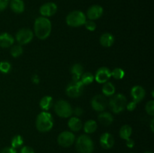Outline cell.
<instances>
[{"label":"cell","mask_w":154,"mask_h":153,"mask_svg":"<svg viewBox=\"0 0 154 153\" xmlns=\"http://www.w3.org/2000/svg\"><path fill=\"white\" fill-rule=\"evenodd\" d=\"M52 29L51 22L48 18L39 16L34 22V31L36 37L40 40H45L50 36Z\"/></svg>","instance_id":"cell-1"},{"label":"cell","mask_w":154,"mask_h":153,"mask_svg":"<svg viewBox=\"0 0 154 153\" xmlns=\"http://www.w3.org/2000/svg\"><path fill=\"white\" fill-rule=\"evenodd\" d=\"M36 128L40 132H48L54 126L52 115L47 111H43L38 115L35 122Z\"/></svg>","instance_id":"cell-2"},{"label":"cell","mask_w":154,"mask_h":153,"mask_svg":"<svg viewBox=\"0 0 154 153\" xmlns=\"http://www.w3.org/2000/svg\"><path fill=\"white\" fill-rule=\"evenodd\" d=\"M87 16L84 12L81 10H73L71 11L66 16V23L71 27H79L84 25Z\"/></svg>","instance_id":"cell-3"},{"label":"cell","mask_w":154,"mask_h":153,"mask_svg":"<svg viewBox=\"0 0 154 153\" xmlns=\"http://www.w3.org/2000/svg\"><path fill=\"white\" fill-rule=\"evenodd\" d=\"M126 104H127L126 98L121 93L114 94L109 100V106L114 113H120L124 110Z\"/></svg>","instance_id":"cell-4"},{"label":"cell","mask_w":154,"mask_h":153,"mask_svg":"<svg viewBox=\"0 0 154 153\" xmlns=\"http://www.w3.org/2000/svg\"><path fill=\"white\" fill-rule=\"evenodd\" d=\"M93 142L91 138L86 134H82L76 140V149L79 153H92L93 151Z\"/></svg>","instance_id":"cell-5"},{"label":"cell","mask_w":154,"mask_h":153,"mask_svg":"<svg viewBox=\"0 0 154 153\" xmlns=\"http://www.w3.org/2000/svg\"><path fill=\"white\" fill-rule=\"evenodd\" d=\"M54 111L57 115L61 118H69L72 115L73 109L69 102L60 100L54 104Z\"/></svg>","instance_id":"cell-6"},{"label":"cell","mask_w":154,"mask_h":153,"mask_svg":"<svg viewBox=\"0 0 154 153\" xmlns=\"http://www.w3.org/2000/svg\"><path fill=\"white\" fill-rule=\"evenodd\" d=\"M84 85L81 80H72L68 84L66 87V92L69 97L75 98L82 94Z\"/></svg>","instance_id":"cell-7"},{"label":"cell","mask_w":154,"mask_h":153,"mask_svg":"<svg viewBox=\"0 0 154 153\" xmlns=\"http://www.w3.org/2000/svg\"><path fill=\"white\" fill-rule=\"evenodd\" d=\"M32 31L29 28H21L17 32L16 34V40L20 45H25L30 43L33 38Z\"/></svg>","instance_id":"cell-8"},{"label":"cell","mask_w":154,"mask_h":153,"mask_svg":"<svg viewBox=\"0 0 154 153\" xmlns=\"http://www.w3.org/2000/svg\"><path fill=\"white\" fill-rule=\"evenodd\" d=\"M75 136L72 132L71 131H63L60 134L57 138L58 143L61 146L67 148L71 146L75 142Z\"/></svg>","instance_id":"cell-9"},{"label":"cell","mask_w":154,"mask_h":153,"mask_svg":"<svg viewBox=\"0 0 154 153\" xmlns=\"http://www.w3.org/2000/svg\"><path fill=\"white\" fill-rule=\"evenodd\" d=\"M107 105L108 102L106 98L102 94H96L91 100L92 108L97 112H103L106 109Z\"/></svg>","instance_id":"cell-10"},{"label":"cell","mask_w":154,"mask_h":153,"mask_svg":"<svg viewBox=\"0 0 154 153\" xmlns=\"http://www.w3.org/2000/svg\"><path fill=\"white\" fill-rule=\"evenodd\" d=\"M57 10H58V7H57V4L52 2H49L45 3L41 6L39 12L42 16L48 17V16H51L55 14Z\"/></svg>","instance_id":"cell-11"},{"label":"cell","mask_w":154,"mask_h":153,"mask_svg":"<svg viewBox=\"0 0 154 153\" xmlns=\"http://www.w3.org/2000/svg\"><path fill=\"white\" fill-rule=\"evenodd\" d=\"M103 13L104 9L102 6L99 4H93L87 9L86 16L90 20H96L99 19L102 16Z\"/></svg>","instance_id":"cell-12"},{"label":"cell","mask_w":154,"mask_h":153,"mask_svg":"<svg viewBox=\"0 0 154 153\" xmlns=\"http://www.w3.org/2000/svg\"><path fill=\"white\" fill-rule=\"evenodd\" d=\"M111 77V70L108 68L102 67L98 69L94 79L99 83H105L108 82V80Z\"/></svg>","instance_id":"cell-13"},{"label":"cell","mask_w":154,"mask_h":153,"mask_svg":"<svg viewBox=\"0 0 154 153\" xmlns=\"http://www.w3.org/2000/svg\"><path fill=\"white\" fill-rule=\"evenodd\" d=\"M130 94L133 101L138 104L144 98L146 92L144 88L142 86H133L131 88Z\"/></svg>","instance_id":"cell-14"},{"label":"cell","mask_w":154,"mask_h":153,"mask_svg":"<svg viewBox=\"0 0 154 153\" xmlns=\"http://www.w3.org/2000/svg\"><path fill=\"white\" fill-rule=\"evenodd\" d=\"M99 141L102 148L105 149H109L114 146V138L110 133H104L103 134H102Z\"/></svg>","instance_id":"cell-15"},{"label":"cell","mask_w":154,"mask_h":153,"mask_svg":"<svg viewBox=\"0 0 154 153\" xmlns=\"http://www.w3.org/2000/svg\"><path fill=\"white\" fill-rule=\"evenodd\" d=\"M14 43V38L11 34L7 32L0 34V46L2 48H8Z\"/></svg>","instance_id":"cell-16"},{"label":"cell","mask_w":154,"mask_h":153,"mask_svg":"<svg viewBox=\"0 0 154 153\" xmlns=\"http://www.w3.org/2000/svg\"><path fill=\"white\" fill-rule=\"evenodd\" d=\"M100 44L104 47H110L114 42V37L112 34L109 32H105L101 35L99 38Z\"/></svg>","instance_id":"cell-17"},{"label":"cell","mask_w":154,"mask_h":153,"mask_svg":"<svg viewBox=\"0 0 154 153\" xmlns=\"http://www.w3.org/2000/svg\"><path fill=\"white\" fill-rule=\"evenodd\" d=\"M98 120L99 122L105 126H108L111 124V123L114 121V117H113L112 114L108 112H102L101 113L99 114L98 116Z\"/></svg>","instance_id":"cell-18"},{"label":"cell","mask_w":154,"mask_h":153,"mask_svg":"<svg viewBox=\"0 0 154 153\" xmlns=\"http://www.w3.org/2000/svg\"><path fill=\"white\" fill-rule=\"evenodd\" d=\"M10 8L15 14H21L25 10V4L23 0H11L10 2Z\"/></svg>","instance_id":"cell-19"},{"label":"cell","mask_w":154,"mask_h":153,"mask_svg":"<svg viewBox=\"0 0 154 153\" xmlns=\"http://www.w3.org/2000/svg\"><path fill=\"white\" fill-rule=\"evenodd\" d=\"M84 73V68L79 63L73 64L71 68V74L72 75V80H80L81 75Z\"/></svg>","instance_id":"cell-20"},{"label":"cell","mask_w":154,"mask_h":153,"mask_svg":"<svg viewBox=\"0 0 154 153\" xmlns=\"http://www.w3.org/2000/svg\"><path fill=\"white\" fill-rule=\"evenodd\" d=\"M68 126L72 131H79L83 127V123L81 120L78 117H72L68 122Z\"/></svg>","instance_id":"cell-21"},{"label":"cell","mask_w":154,"mask_h":153,"mask_svg":"<svg viewBox=\"0 0 154 153\" xmlns=\"http://www.w3.org/2000/svg\"><path fill=\"white\" fill-rule=\"evenodd\" d=\"M39 105H40L41 108H42L43 110H49L51 108V106H53V98L49 95L45 96V97H43L41 99Z\"/></svg>","instance_id":"cell-22"},{"label":"cell","mask_w":154,"mask_h":153,"mask_svg":"<svg viewBox=\"0 0 154 153\" xmlns=\"http://www.w3.org/2000/svg\"><path fill=\"white\" fill-rule=\"evenodd\" d=\"M115 86L114 84L111 82H106L104 83L102 87V93L105 96H113L115 94Z\"/></svg>","instance_id":"cell-23"},{"label":"cell","mask_w":154,"mask_h":153,"mask_svg":"<svg viewBox=\"0 0 154 153\" xmlns=\"http://www.w3.org/2000/svg\"><path fill=\"white\" fill-rule=\"evenodd\" d=\"M97 129V123L93 119L88 120L84 124V130L85 133L92 134L95 132Z\"/></svg>","instance_id":"cell-24"},{"label":"cell","mask_w":154,"mask_h":153,"mask_svg":"<svg viewBox=\"0 0 154 153\" xmlns=\"http://www.w3.org/2000/svg\"><path fill=\"white\" fill-rule=\"evenodd\" d=\"M132 128L128 125V124H124L120 129V136L123 140H126L129 138H130L131 135H132Z\"/></svg>","instance_id":"cell-25"},{"label":"cell","mask_w":154,"mask_h":153,"mask_svg":"<svg viewBox=\"0 0 154 153\" xmlns=\"http://www.w3.org/2000/svg\"><path fill=\"white\" fill-rule=\"evenodd\" d=\"M80 80L81 81L83 84L84 86L86 85H90L94 80V75L93 74L90 72H86V73H83V74L81 75V79Z\"/></svg>","instance_id":"cell-26"},{"label":"cell","mask_w":154,"mask_h":153,"mask_svg":"<svg viewBox=\"0 0 154 153\" xmlns=\"http://www.w3.org/2000/svg\"><path fill=\"white\" fill-rule=\"evenodd\" d=\"M23 50L21 45H14L11 48V54L14 58H17V57L20 56L23 54Z\"/></svg>","instance_id":"cell-27"},{"label":"cell","mask_w":154,"mask_h":153,"mask_svg":"<svg viewBox=\"0 0 154 153\" xmlns=\"http://www.w3.org/2000/svg\"><path fill=\"white\" fill-rule=\"evenodd\" d=\"M125 71L120 68H116L111 71V76L116 80H121L124 77Z\"/></svg>","instance_id":"cell-28"},{"label":"cell","mask_w":154,"mask_h":153,"mask_svg":"<svg viewBox=\"0 0 154 153\" xmlns=\"http://www.w3.org/2000/svg\"><path fill=\"white\" fill-rule=\"evenodd\" d=\"M23 143V139L20 135H16L13 137L11 140V147L14 148H17L20 147Z\"/></svg>","instance_id":"cell-29"},{"label":"cell","mask_w":154,"mask_h":153,"mask_svg":"<svg viewBox=\"0 0 154 153\" xmlns=\"http://www.w3.org/2000/svg\"><path fill=\"white\" fill-rule=\"evenodd\" d=\"M11 69V63L7 61L0 62V72L3 74H8Z\"/></svg>","instance_id":"cell-30"},{"label":"cell","mask_w":154,"mask_h":153,"mask_svg":"<svg viewBox=\"0 0 154 153\" xmlns=\"http://www.w3.org/2000/svg\"><path fill=\"white\" fill-rule=\"evenodd\" d=\"M146 112L148 115L151 116H153L154 115V101L153 100H150L147 103L145 106Z\"/></svg>","instance_id":"cell-31"},{"label":"cell","mask_w":154,"mask_h":153,"mask_svg":"<svg viewBox=\"0 0 154 153\" xmlns=\"http://www.w3.org/2000/svg\"><path fill=\"white\" fill-rule=\"evenodd\" d=\"M84 26H85L86 28L90 32L95 31L96 28V24L93 22V20H86Z\"/></svg>","instance_id":"cell-32"},{"label":"cell","mask_w":154,"mask_h":153,"mask_svg":"<svg viewBox=\"0 0 154 153\" xmlns=\"http://www.w3.org/2000/svg\"><path fill=\"white\" fill-rule=\"evenodd\" d=\"M9 4V0H0V12L3 11Z\"/></svg>","instance_id":"cell-33"},{"label":"cell","mask_w":154,"mask_h":153,"mask_svg":"<svg viewBox=\"0 0 154 153\" xmlns=\"http://www.w3.org/2000/svg\"><path fill=\"white\" fill-rule=\"evenodd\" d=\"M136 106H137V104L135 103V102L131 101V102H129V103L126 104V107L129 111H133L136 108Z\"/></svg>","instance_id":"cell-34"},{"label":"cell","mask_w":154,"mask_h":153,"mask_svg":"<svg viewBox=\"0 0 154 153\" xmlns=\"http://www.w3.org/2000/svg\"><path fill=\"white\" fill-rule=\"evenodd\" d=\"M72 114H74L75 116H76V117L81 116H82V114H83V110L81 109L80 106H77V107H75V109L73 110Z\"/></svg>","instance_id":"cell-35"},{"label":"cell","mask_w":154,"mask_h":153,"mask_svg":"<svg viewBox=\"0 0 154 153\" xmlns=\"http://www.w3.org/2000/svg\"><path fill=\"white\" fill-rule=\"evenodd\" d=\"M20 153H35L32 148L29 146H23L20 150Z\"/></svg>","instance_id":"cell-36"},{"label":"cell","mask_w":154,"mask_h":153,"mask_svg":"<svg viewBox=\"0 0 154 153\" xmlns=\"http://www.w3.org/2000/svg\"><path fill=\"white\" fill-rule=\"evenodd\" d=\"M0 153H17V151L15 148H12V147H6V148H3Z\"/></svg>","instance_id":"cell-37"},{"label":"cell","mask_w":154,"mask_h":153,"mask_svg":"<svg viewBox=\"0 0 154 153\" xmlns=\"http://www.w3.org/2000/svg\"><path fill=\"white\" fill-rule=\"evenodd\" d=\"M126 146H127L129 148H132V147L135 146V142H134L133 140H132L131 138H129L128 140H126Z\"/></svg>","instance_id":"cell-38"},{"label":"cell","mask_w":154,"mask_h":153,"mask_svg":"<svg viewBox=\"0 0 154 153\" xmlns=\"http://www.w3.org/2000/svg\"><path fill=\"white\" fill-rule=\"evenodd\" d=\"M32 81L33 83L38 84L39 82V81H40V79H39L38 76L37 74H34L32 76Z\"/></svg>","instance_id":"cell-39"},{"label":"cell","mask_w":154,"mask_h":153,"mask_svg":"<svg viewBox=\"0 0 154 153\" xmlns=\"http://www.w3.org/2000/svg\"><path fill=\"white\" fill-rule=\"evenodd\" d=\"M153 122H154V119H153V118H152L151 122H150V127H151L152 132H153Z\"/></svg>","instance_id":"cell-40"},{"label":"cell","mask_w":154,"mask_h":153,"mask_svg":"<svg viewBox=\"0 0 154 153\" xmlns=\"http://www.w3.org/2000/svg\"><path fill=\"white\" fill-rule=\"evenodd\" d=\"M145 153H152V152H145Z\"/></svg>","instance_id":"cell-41"}]
</instances>
